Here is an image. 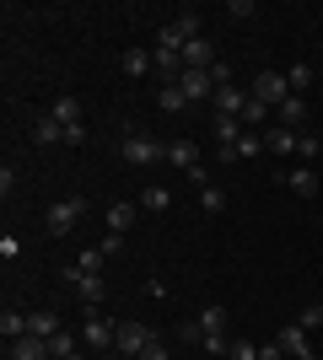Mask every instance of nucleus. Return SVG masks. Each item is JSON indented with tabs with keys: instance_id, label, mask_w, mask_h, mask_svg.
Returning <instances> with one entry per match:
<instances>
[{
	"instance_id": "c9c22d12",
	"label": "nucleus",
	"mask_w": 323,
	"mask_h": 360,
	"mask_svg": "<svg viewBox=\"0 0 323 360\" xmlns=\"http://www.w3.org/2000/svg\"><path fill=\"white\" fill-rule=\"evenodd\" d=\"M178 339H184V345H205V333H200V323H178Z\"/></svg>"
},
{
	"instance_id": "473e14b6",
	"label": "nucleus",
	"mask_w": 323,
	"mask_h": 360,
	"mask_svg": "<svg viewBox=\"0 0 323 360\" xmlns=\"http://www.w3.org/2000/svg\"><path fill=\"white\" fill-rule=\"evenodd\" d=\"M200 205L210 215H221V210H227V194H221V188H200Z\"/></svg>"
},
{
	"instance_id": "393cba45",
	"label": "nucleus",
	"mask_w": 323,
	"mask_h": 360,
	"mask_svg": "<svg viewBox=\"0 0 323 360\" xmlns=\"http://www.w3.org/2000/svg\"><path fill=\"white\" fill-rule=\"evenodd\" d=\"M49 113H54L65 129H70V124H81V103H76V97H54V108H49Z\"/></svg>"
},
{
	"instance_id": "f257e3e1",
	"label": "nucleus",
	"mask_w": 323,
	"mask_h": 360,
	"mask_svg": "<svg viewBox=\"0 0 323 360\" xmlns=\"http://www.w3.org/2000/svg\"><path fill=\"white\" fill-rule=\"evenodd\" d=\"M81 215H87V194L54 199V205H49V231H54V237H70V231L81 226Z\"/></svg>"
},
{
	"instance_id": "20e7f679",
	"label": "nucleus",
	"mask_w": 323,
	"mask_h": 360,
	"mask_svg": "<svg viewBox=\"0 0 323 360\" xmlns=\"http://www.w3.org/2000/svg\"><path fill=\"white\" fill-rule=\"evenodd\" d=\"M119 156L129 167H151V162H167V140H151V135H124Z\"/></svg>"
},
{
	"instance_id": "f8f14e48",
	"label": "nucleus",
	"mask_w": 323,
	"mask_h": 360,
	"mask_svg": "<svg viewBox=\"0 0 323 360\" xmlns=\"http://www.w3.org/2000/svg\"><path fill=\"white\" fill-rule=\"evenodd\" d=\"M275 113H280L275 124H286V129H296V135H308V97H296V91H291V97H286Z\"/></svg>"
},
{
	"instance_id": "aec40b11",
	"label": "nucleus",
	"mask_w": 323,
	"mask_h": 360,
	"mask_svg": "<svg viewBox=\"0 0 323 360\" xmlns=\"http://www.w3.org/2000/svg\"><path fill=\"white\" fill-rule=\"evenodd\" d=\"M0 339H6V345L27 339V312H11V307H6V312H0Z\"/></svg>"
},
{
	"instance_id": "a19ab883",
	"label": "nucleus",
	"mask_w": 323,
	"mask_h": 360,
	"mask_svg": "<svg viewBox=\"0 0 323 360\" xmlns=\"http://www.w3.org/2000/svg\"><path fill=\"white\" fill-rule=\"evenodd\" d=\"M259 360H286V349H280L275 339H270V345H259Z\"/></svg>"
},
{
	"instance_id": "e433bc0d",
	"label": "nucleus",
	"mask_w": 323,
	"mask_h": 360,
	"mask_svg": "<svg viewBox=\"0 0 323 360\" xmlns=\"http://www.w3.org/2000/svg\"><path fill=\"white\" fill-rule=\"evenodd\" d=\"M227 16H232V22H248V16H253V0H232Z\"/></svg>"
},
{
	"instance_id": "a211bd4d",
	"label": "nucleus",
	"mask_w": 323,
	"mask_h": 360,
	"mask_svg": "<svg viewBox=\"0 0 323 360\" xmlns=\"http://www.w3.org/2000/svg\"><path fill=\"white\" fill-rule=\"evenodd\" d=\"M32 140H38V146H65V124L54 119V113H44V119L32 124Z\"/></svg>"
},
{
	"instance_id": "a878e982",
	"label": "nucleus",
	"mask_w": 323,
	"mask_h": 360,
	"mask_svg": "<svg viewBox=\"0 0 323 360\" xmlns=\"http://www.w3.org/2000/svg\"><path fill=\"white\" fill-rule=\"evenodd\" d=\"M49 355H54V360H65V355H81V349H76V333H70V328H60L54 339H49Z\"/></svg>"
},
{
	"instance_id": "4be33fe9",
	"label": "nucleus",
	"mask_w": 323,
	"mask_h": 360,
	"mask_svg": "<svg viewBox=\"0 0 323 360\" xmlns=\"http://www.w3.org/2000/svg\"><path fill=\"white\" fill-rule=\"evenodd\" d=\"M167 162L184 167V172H194V167H200V156H194V146H189V140H167Z\"/></svg>"
},
{
	"instance_id": "39448f33",
	"label": "nucleus",
	"mask_w": 323,
	"mask_h": 360,
	"mask_svg": "<svg viewBox=\"0 0 323 360\" xmlns=\"http://www.w3.org/2000/svg\"><path fill=\"white\" fill-rule=\"evenodd\" d=\"M113 328H119V323H108V317H97V307H87V317H81V345L97 349V355H113Z\"/></svg>"
},
{
	"instance_id": "1a4fd4ad",
	"label": "nucleus",
	"mask_w": 323,
	"mask_h": 360,
	"mask_svg": "<svg viewBox=\"0 0 323 360\" xmlns=\"http://www.w3.org/2000/svg\"><path fill=\"white\" fill-rule=\"evenodd\" d=\"M178 91L189 103H205V97H215V81H210V70H184L178 75Z\"/></svg>"
},
{
	"instance_id": "ddd939ff",
	"label": "nucleus",
	"mask_w": 323,
	"mask_h": 360,
	"mask_svg": "<svg viewBox=\"0 0 323 360\" xmlns=\"http://www.w3.org/2000/svg\"><path fill=\"white\" fill-rule=\"evenodd\" d=\"M103 221H108V231H113V237H124V231L140 221V205H135V199H119V205H108Z\"/></svg>"
},
{
	"instance_id": "4468645a",
	"label": "nucleus",
	"mask_w": 323,
	"mask_h": 360,
	"mask_svg": "<svg viewBox=\"0 0 323 360\" xmlns=\"http://www.w3.org/2000/svg\"><path fill=\"white\" fill-rule=\"evenodd\" d=\"M296 129H286V124H270V135H264V150H270V156H291L296 150Z\"/></svg>"
},
{
	"instance_id": "2eb2a0df",
	"label": "nucleus",
	"mask_w": 323,
	"mask_h": 360,
	"mask_svg": "<svg viewBox=\"0 0 323 360\" xmlns=\"http://www.w3.org/2000/svg\"><path fill=\"white\" fill-rule=\"evenodd\" d=\"M119 70H124V75H135V81H140V75H156V60H151V49H129V54L119 60Z\"/></svg>"
},
{
	"instance_id": "c85d7f7f",
	"label": "nucleus",
	"mask_w": 323,
	"mask_h": 360,
	"mask_svg": "<svg viewBox=\"0 0 323 360\" xmlns=\"http://www.w3.org/2000/svg\"><path fill=\"white\" fill-rule=\"evenodd\" d=\"M318 150H323V140L312 135V129H308L302 140H296V156H302V167H312V156H318Z\"/></svg>"
},
{
	"instance_id": "7ed1b4c3",
	"label": "nucleus",
	"mask_w": 323,
	"mask_h": 360,
	"mask_svg": "<svg viewBox=\"0 0 323 360\" xmlns=\"http://www.w3.org/2000/svg\"><path fill=\"white\" fill-rule=\"evenodd\" d=\"M248 97L264 108H280L286 97H291V81H286V70H259L253 75V86H248Z\"/></svg>"
},
{
	"instance_id": "b1692460",
	"label": "nucleus",
	"mask_w": 323,
	"mask_h": 360,
	"mask_svg": "<svg viewBox=\"0 0 323 360\" xmlns=\"http://www.w3.org/2000/svg\"><path fill=\"white\" fill-rule=\"evenodd\" d=\"M200 333H227V307H200Z\"/></svg>"
},
{
	"instance_id": "f3484780",
	"label": "nucleus",
	"mask_w": 323,
	"mask_h": 360,
	"mask_svg": "<svg viewBox=\"0 0 323 360\" xmlns=\"http://www.w3.org/2000/svg\"><path fill=\"white\" fill-rule=\"evenodd\" d=\"M6 349H11V360H54L49 355V339H32V333L16 339V345H6Z\"/></svg>"
},
{
	"instance_id": "c756f323",
	"label": "nucleus",
	"mask_w": 323,
	"mask_h": 360,
	"mask_svg": "<svg viewBox=\"0 0 323 360\" xmlns=\"http://www.w3.org/2000/svg\"><path fill=\"white\" fill-rule=\"evenodd\" d=\"M103 264H108V258H103V248H87V253L76 258V269H87V274H103Z\"/></svg>"
},
{
	"instance_id": "4c0bfd02",
	"label": "nucleus",
	"mask_w": 323,
	"mask_h": 360,
	"mask_svg": "<svg viewBox=\"0 0 323 360\" xmlns=\"http://www.w3.org/2000/svg\"><path fill=\"white\" fill-rule=\"evenodd\" d=\"M210 81H215V91H221V86H232V65H221V60H215V65H210Z\"/></svg>"
},
{
	"instance_id": "58836bf2",
	"label": "nucleus",
	"mask_w": 323,
	"mask_h": 360,
	"mask_svg": "<svg viewBox=\"0 0 323 360\" xmlns=\"http://www.w3.org/2000/svg\"><path fill=\"white\" fill-rule=\"evenodd\" d=\"M97 248H103V258H119V253H124V237H113V231H108Z\"/></svg>"
},
{
	"instance_id": "f03ea898",
	"label": "nucleus",
	"mask_w": 323,
	"mask_h": 360,
	"mask_svg": "<svg viewBox=\"0 0 323 360\" xmlns=\"http://www.w3.org/2000/svg\"><path fill=\"white\" fill-rule=\"evenodd\" d=\"M151 345H156V333L146 323H135V317H124L119 328H113V355H146Z\"/></svg>"
},
{
	"instance_id": "cd10ccee",
	"label": "nucleus",
	"mask_w": 323,
	"mask_h": 360,
	"mask_svg": "<svg viewBox=\"0 0 323 360\" xmlns=\"http://www.w3.org/2000/svg\"><path fill=\"white\" fill-rule=\"evenodd\" d=\"M156 108H167V113H178V108H189V97H184L178 86H162V91H156Z\"/></svg>"
},
{
	"instance_id": "423d86ee",
	"label": "nucleus",
	"mask_w": 323,
	"mask_h": 360,
	"mask_svg": "<svg viewBox=\"0 0 323 360\" xmlns=\"http://www.w3.org/2000/svg\"><path fill=\"white\" fill-rule=\"evenodd\" d=\"M65 285L76 290L87 307H103V296H108V280H103V274H87V269H76V264L65 269Z\"/></svg>"
},
{
	"instance_id": "79ce46f5",
	"label": "nucleus",
	"mask_w": 323,
	"mask_h": 360,
	"mask_svg": "<svg viewBox=\"0 0 323 360\" xmlns=\"http://www.w3.org/2000/svg\"><path fill=\"white\" fill-rule=\"evenodd\" d=\"M140 360H167V349H162V345H151V349H146Z\"/></svg>"
},
{
	"instance_id": "72a5a7b5",
	"label": "nucleus",
	"mask_w": 323,
	"mask_h": 360,
	"mask_svg": "<svg viewBox=\"0 0 323 360\" xmlns=\"http://www.w3.org/2000/svg\"><path fill=\"white\" fill-rule=\"evenodd\" d=\"M296 323H302V328H318V323H323V307H318V301H312V307H302V312H296Z\"/></svg>"
},
{
	"instance_id": "6ab92c4d",
	"label": "nucleus",
	"mask_w": 323,
	"mask_h": 360,
	"mask_svg": "<svg viewBox=\"0 0 323 360\" xmlns=\"http://www.w3.org/2000/svg\"><path fill=\"white\" fill-rule=\"evenodd\" d=\"M286 188H291L296 199H312V194H318V178H312V167H291V172H286Z\"/></svg>"
},
{
	"instance_id": "6e6552de",
	"label": "nucleus",
	"mask_w": 323,
	"mask_h": 360,
	"mask_svg": "<svg viewBox=\"0 0 323 360\" xmlns=\"http://www.w3.org/2000/svg\"><path fill=\"white\" fill-rule=\"evenodd\" d=\"M275 345L286 349V355H291V360H312V345H308V328H302V323H296V317H291V323H286V328L275 333Z\"/></svg>"
},
{
	"instance_id": "0eeeda50",
	"label": "nucleus",
	"mask_w": 323,
	"mask_h": 360,
	"mask_svg": "<svg viewBox=\"0 0 323 360\" xmlns=\"http://www.w3.org/2000/svg\"><path fill=\"white\" fill-rule=\"evenodd\" d=\"M189 38H200V11H184L178 22H167V27L156 32V44H162V49H178V54H184Z\"/></svg>"
},
{
	"instance_id": "412c9836",
	"label": "nucleus",
	"mask_w": 323,
	"mask_h": 360,
	"mask_svg": "<svg viewBox=\"0 0 323 360\" xmlns=\"http://www.w3.org/2000/svg\"><path fill=\"white\" fill-rule=\"evenodd\" d=\"M27 333L32 339H54V333H60V317L54 312H27Z\"/></svg>"
},
{
	"instance_id": "9b49d317",
	"label": "nucleus",
	"mask_w": 323,
	"mask_h": 360,
	"mask_svg": "<svg viewBox=\"0 0 323 360\" xmlns=\"http://www.w3.org/2000/svg\"><path fill=\"white\" fill-rule=\"evenodd\" d=\"M210 65H215V44L205 38V32H200V38H189V44H184V70H210Z\"/></svg>"
},
{
	"instance_id": "2f4dec72",
	"label": "nucleus",
	"mask_w": 323,
	"mask_h": 360,
	"mask_svg": "<svg viewBox=\"0 0 323 360\" xmlns=\"http://www.w3.org/2000/svg\"><path fill=\"white\" fill-rule=\"evenodd\" d=\"M227 360H259V345H253V339H232Z\"/></svg>"
},
{
	"instance_id": "dca6fc26",
	"label": "nucleus",
	"mask_w": 323,
	"mask_h": 360,
	"mask_svg": "<svg viewBox=\"0 0 323 360\" xmlns=\"http://www.w3.org/2000/svg\"><path fill=\"white\" fill-rule=\"evenodd\" d=\"M135 205H140V210H146V215H162V210H167V205H172V194H167V188H162V183H146Z\"/></svg>"
},
{
	"instance_id": "bb28decb",
	"label": "nucleus",
	"mask_w": 323,
	"mask_h": 360,
	"mask_svg": "<svg viewBox=\"0 0 323 360\" xmlns=\"http://www.w3.org/2000/svg\"><path fill=\"white\" fill-rule=\"evenodd\" d=\"M232 150H237V162H248V156H259V150H264V135H259V129H248Z\"/></svg>"
},
{
	"instance_id": "9d476101",
	"label": "nucleus",
	"mask_w": 323,
	"mask_h": 360,
	"mask_svg": "<svg viewBox=\"0 0 323 360\" xmlns=\"http://www.w3.org/2000/svg\"><path fill=\"white\" fill-rule=\"evenodd\" d=\"M253 103L243 86H221L215 91V119H243V108Z\"/></svg>"
},
{
	"instance_id": "37998d69",
	"label": "nucleus",
	"mask_w": 323,
	"mask_h": 360,
	"mask_svg": "<svg viewBox=\"0 0 323 360\" xmlns=\"http://www.w3.org/2000/svg\"><path fill=\"white\" fill-rule=\"evenodd\" d=\"M65 360H87V355H65Z\"/></svg>"
},
{
	"instance_id": "ea45409f",
	"label": "nucleus",
	"mask_w": 323,
	"mask_h": 360,
	"mask_svg": "<svg viewBox=\"0 0 323 360\" xmlns=\"http://www.w3.org/2000/svg\"><path fill=\"white\" fill-rule=\"evenodd\" d=\"M0 258H6V264H11V258H22V242H16V237H0Z\"/></svg>"
},
{
	"instance_id": "f704fd0d",
	"label": "nucleus",
	"mask_w": 323,
	"mask_h": 360,
	"mask_svg": "<svg viewBox=\"0 0 323 360\" xmlns=\"http://www.w3.org/2000/svg\"><path fill=\"white\" fill-rule=\"evenodd\" d=\"M264 113H270L264 103H248V108H243V124H248V129H259V124H264Z\"/></svg>"
},
{
	"instance_id": "7c9ffc66",
	"label": "nucleus",
	"mask_w": 323,
	"mask_h": 360,
	"mask_svg": "<svg viewBox=\"0 0 323 360\" xmlns=\"http://www.w3.org/2000/svg\"><path fill=\"white\" fill-rule=\"evenodd\" d=\"M286 81H291V91L302 97V91H308V81H312V65H291V70H286Z\"/></svg>"
},
{
	"instance_id": "5701e85b",
	"label": "nucleus",
	"mask_w": 323,
	"mask_h": 360,
	"mask_svg": "<svg viewBox=\"0 0 323 360\" xmlns=\"http://www.w3.org/2000/svg\"><path fill=\"white\" fill-rule=\"evenodd\" d=\"M243 135H248L243 119H215V146H237Z\"/></svg>"
}]
</instances>
